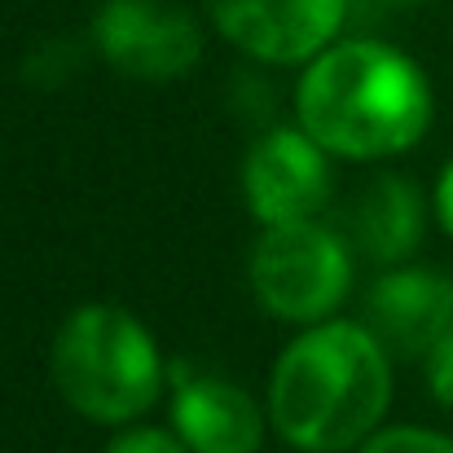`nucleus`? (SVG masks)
<instances>
[{
	"label": "nucleus",
	"mask_w": 453,
	"mask_h": 453,
	"mask_svg": "<svg viewBox=\"0 0 453 453\" xmlns=\"http://www.w3.org/2000/svg\"><path fill=\"white\" fill-rule=\"evenodd\" d=\"M49 365L66 405L111 427L146 414L167 383L154 334L119 303H80L62 321Z\"/></svg>",
	"instance_id": "nucleus-3"
},
{
	"label": "nucleus",
	"mask_w": 453,
	"mask_h": 453,
	"mask_svg": "<svg viewBox=\"0 0 453 453\" xmlns=\"http://www.w3.org/2000/svg\"><path fill=\"white\" fill-rule=\"evenodd\" d=\"M370 330L396 357H427L453 330V278L396 265L370 287Z\"/></svg>",
	"instance_id": "nucleus-9"
},
{
	"label": "nucleus",
	"mask_w": 453,
	"mask_h": 453,
	"mask_svg": "<svg viewBox=\"0 0 453 453\" xmlns=\"http://www.w3.org/2000/svg\"><path fill=\"white\" fill-rule=\"evenodd\" d=\"M229 44L260 62H312L343 27L348 0H203Z\"/></svg>",
	"instance_id": "nucleus-7"
},
{
	"label": "nucleus",
	"mask_w": 453,
	"mask_h": 453,
	"mask_svg": "<svg viewBox=\"0 0 453 453\" xmlns=\"http://www.w3.org/2000/svg\"><path fill=\"white\" fill-rule=\"evenodd\" d=\"M71 71H75V53H71L66 44H44V49H35V53L27 58V66H22V75H27L31 84H40V88H58Z\"/></svg>",
	"instance_id": "nucleus-12"
},
{
	"label": "nucleus",
	"mask_w": 453,
	"mask_h": 453,
	"mask_svg": "<svg viewBox=\"0 0 453 453\" xmlns=\"http://www.w3.org/2000/svg\"><path fill=\"white\" fill-rule=\"evenodd\" d=\"M172 388V427L189 453H256L265 418L256 401L234 383L194 361L167 365Z\"/></svg>",
	"instance_id": "nucleus-8"
},
{
	"label": "nucleus",
	"mask_w": 453,
	"mask_h": 453,
	"mask_svg": "<svg viewBox=\"0 0 453 453\" xmlns=\"http://www.w3.org/2000/svg\"><path fill=\"white\" fill-rule=\"evenodd\" d=\"M392 352L357 321H317L278 357L269 418L303 453L365 445L392 401Z\"/></svg>",
	"instance_id": "nucleus-1"
},
{
	"label": "nucleus",
	"mask_w": 453,
	"mask_h": 453,
	"mask_svg": "<svg viewBox=\"0 0 453 453\" xmlns=\"http://www.w3.org/2000/svg\"><path fill=\"white\" fill-rule=\"evenodd\" d=\"M326 146H317L303 128H269L251 142L242 163V198L247 211L273 229V225H300L317 220V211L330 198V163Z\"/></svg>",
	"instance_id": "nucleus-6"
},
{
	"label": "nucleus",
	"mask_w": 453,
	"mask_h": 453,
	"mask_svg": "<svg viewBox=\"0 0 453 453\" xmlns=\"http://www.w3.org/2000/svg\"><path fill=\"white\" fill-rule=\"evenodd\" d=\"M427 361V392L436 396V405L453 410V330L423 357Z\"/></svg>",
	"instance_id": "nucleus-13"
},
{
	"label": "nucleus",
	"mask_w": 453,
	"mask_h": 453,
	"mask_svg": "<svg viewBox=\"0 0 453 453\" xmlns=\"http://www.w3.org/2000/svg\"><path fill=\"white\" fill-rule=\"evenodd\" d=\"M379 4H427V0H379Z\"/></svg>",
	"instance_id": "nucleus-16"
},
{
	"label": "nucleus",
	"mask_w": 453,
	"mask_h": 453,
	"mask_svg": "<svg viewBox=\"0 0 453 453\" xmlns=\"http://www.w3.org/2000/svg\"><path fill=\"white\" fill-rule=\"evenodd\" d=\"M361 453H453V436L432 432V427H388L374 432Z\"/></svg>",
	"instance_id": "nucleus-11"
},
{
	"label": "nucleus",
	"mask_w": 453,
	"mask_h": 453,
	"mask_svg": "<svg viewBox=\"0 0 453 453\" xmlns=\"http://www.w3.org/2000/svg\"><path fill=\"white\" fill-rule=\"evenodd\" d=\"M352 287V251L317 220L273 225L251 251V291L278 321L317 326Z\"/></svg>",
	"instance_id": "nucleus-4"
},
{
	"label": "nucleus",
	"mask_w": 453,
	"mask_h": 453,
	"mask_svg": "<svg viewBox=\"0 0 453 453\" xmlns=\"http://www.w3.org/2000/svg\"><path fill=\"white\" fill-rule=\"evenodd\" d=\"M106 453H189V449H185V441L172 436V432H158V427H133V432L115 436Z\"/></svg>",
	"instance_id": "nucleus-14"
},
{
	"label": "nucleus",
	"mask_w": 453,
	"mask_h": 453,
	"mask_svg": "<svg viewBox=\"0 0 453 453\" xmlns=\"http://www.w3.org/2000/svg\"><path fill=\"white\" fill-rule=\"evenodd\" d=\"M427 225L423 194L405 176H379L352 207V238L374 265H401Z\"/></svg>",
	"instance_id": "nucleus-10"
},
{
	"label": "nucleus",
	"mask_w": 453,
	"mask_h": 453,
	"mask_svg": "<svg viewBox=\"0 0 453 453\" xmlns=\"http://www.w3.org/2000/svg\"><path fill=\"white\" fill-rule=\"evenodd\" d=\"M97 53L133 80H176L203 58L198 22L172 0H106L93 18Z\"/></svg>",
	"instance_id": "nucleus-5"
},
{
	"label": "nucleus",
	"mask_w": 453,
	"mask_h": 453,
	"mask_svg": "<svg viewBox=\"0 0 453 453\" xmlns=\"http://www.w3.org/2000/svg\"><path fill=\"white\" fill-rule=\"evenodd\" d=\"M300 128L343 158H392L423 142L432 88L392 44L343 40L321 49L296 88Z\"/></svg>",
	"instance_id": "nucleus-2"
},
{
	"label": "nucleus",
	"mask_w": 453,
	"mask_h": 453,
	"mask_svg": "<svg viewBox=\"0 0 453 453\" xmlns=\"http://www.w3.org/2000/svg\"><path fill=\"white\" fill-rule=\"evenodd\" d=\"M436 220H441V229L453 238V158L445 163V172H441V180H436Z\"/></svg>",
	"instance_id": "nucleus-15"
}]
</instances>
